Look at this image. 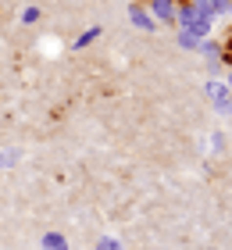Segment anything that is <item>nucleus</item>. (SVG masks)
<instances>
[{
  "label": "nucleus",
  "mask_w": 232,
  "mask_h": 250,
  "mask_svg": "<svg viewBox=\"0 0 232 250\" xmlns=\"http://www.w3.org/2000/svg\"><path fill=\"white\" fill-rule=\"evenodd\" d=\"M43 247H46V250H64V240H61L57 232H50V236H43Z\"/></svg>",
  "instance_id": "1"
},
{
  "label": "nucleus",
  "mask_w": 232,
  "mask_h": 250,
  "mask_svg": "<svg viewBox=\"0 0 232 250\" xmlns=\"http://www.w3.org/2000/svg\"><path fill=\"white\" fill-rule=\"evenodd\" d=\"M97 36H100V29H89V32H86V36H79V40H75V47H86V43H93V40H97Z\"/></svg>",
  "instance_id": "2"
}]
</instances>
